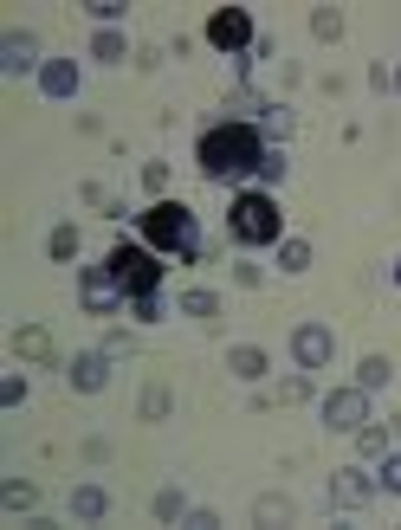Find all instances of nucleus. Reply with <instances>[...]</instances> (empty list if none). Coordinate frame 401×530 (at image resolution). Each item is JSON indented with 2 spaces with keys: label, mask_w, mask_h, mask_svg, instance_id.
I'll list each match as a JSON object with an SVG mask.
<instances>
[{
  "label": "nucleus",
  "mask_w": 401,
  "mask_h": 530,
  "mask_svg": "<svg viewBox=\"0 0 401 530\" xmlns=\"http://www.w3.org/2000/svg\"><path fill=\"white\" fill-rule=\"evenodd\" d=\"M311 33H317V39H344V14H337V7H317V14H311Z\"/></svg>",
  "instance_id": "nucleus-25"
},
{
  "label": "nucleus",
  "mask_w": 401,
  "mask_h": 530,
  "mask_svg": "<svg viewBox=\"0 0 401 530\" xmlns=\"http://www.w3.org/2000/svg\"><path fill=\"white\" fill-rule=\"evenodd\" d=\"M143 246L175 253V259H200V220L188 201H156L143 207Z\"/></svg>",
  "instance_id": "nucleus-3"
},
{
  "label": "nucleus",
  "mask_w": 401,
  "mask_h": 530,
  "mask_svg": "<svg viewBox=\"0 0 401 530\" xmlns=\"http://www.w3.org/2000/svg\"><path fill=\"white\" fill-rule=\"evenodd\" d=\"M369 421V389H337V395H324V427L330 433H356Z\"/></svg>",
  "instance_id": "nucleus-6"
},
{
  "label": "nucleus",
  "mask_w": 401,
  "mask_h": 530,
  "mask_svg": "<svg viewBox=\"0 0 401 530\" xmlns=\"http://www.w3.org/2000/svg\"><path fill=\"white\" fill-rule=\"evenodd\" d=\"M252 511H259V524H285V517H292V504H285V498H259Z\"/></svg>",
  "instance_id": "nucleus-30"
},
{
  "label": "nucleus",
  "mask_w": 401,
  "mask_h": 530,
  "mask_svg": "<svg viewBox=\"0 0 401 530\" xmlns=\"http://www.w3.org/2000/svg\"><path fill=\"white\" fill-rule=\"evenodd\" d=\"M39 91L46 98H72L78 91V58H46L39 65Z\"/></svg>",
  "instance_id": "nucleus-10"
},
{
  "label": "nucleus",
  "mask_w": 401,
  "mask_h": 530,
  "mask_svg": "<svg viewBox=\"0 0 401 530\" xmlns=\"http://www.w3.org/2000/svg\"><path fill=\"white\" fill-rule=\"evenodd\" d=\"M194 162H200V175L208 182H221V188H233V182H246V175H259V162H265V136L252 130V123H214L208 136L194 142Z\"/></svg>",
  "instance_id": "nucleus-1"
},
{
  "label": "nucleus",
  "mask_w": 401,
  "mask_h": 530,
  "mask_svg": "<svg viewBox=\"0 0 401 530\" xmlns=\"http://www.w3.org/2000/svg\"><path fill=\"white\" fill-rule=\"evenodd\" d=\"M181 317H194V324H221V297H214L208 285H188V291H181Z\"/></svg>",
  "instance_id": "nucleus-15"
},
{
  "label": "nucleus",
  "mask_w": 401,
  "mask_h": 530,
  "mask_svg": "<svg viewBox=\"0 0 401 530\" xmlns=\"http://www.w3.org/2000/svg\"><path fill=\"white\" fill-rule=\"evenodd\" d=\"M104 511H110V498H104L98 485H78V492H72V517L91 524V517H104Z\"/></svg>",
  "instance_id": "nucleus-18"
},
{
  "label": "nucleus",
  "mask_w": 401,
  "mask_h": 530,
  "mask_svg": "<svg viewBox=\"0 0 401 530\" xmlns=\"http://www.w3.org/2000/svg\"><path fill=\"white\" fill-rule=\"evenodd\" d=\"M279 401H311V382H304V369L292 375V382H279Z\"/></svg>",
  "instance_id": "nucleus-32"
},
{
  "label": "nucleus",
  "mask_w": 401,
  "mask_h": 530,
  "mask_svg": "<svg viewBox=\"0 0 401 530\" xmlns=\"http://www.w3.org/2000/svg\"><path fill=\"white\" fill-rule=\"evenodd\" d=\"M388 440H395L388 427H369V421L356 427V452H363V460H382V452H388Z\"/></svg>",
  "instance_id": "nucleus-20"
},
{
  "label": "nucleus",
  "mask_w": 401,
  "mask_h": 530,
  "mask_svg": "<svg viewBox=\"0 0 401 530\" xmlns=\"http://www.w3.org/2000/svg\"><path fill=\"white\" fill-rule=\"evenodd\" d=\"M162 291H149V297H129V317H137V324H162Z\"/></svg>",
  "instance_id": "nucleus-24"
},
{
  "label": "nucleus",
  "mask_w": 401,
  "mask_h": 530,
  "mask_svg": "<svg viewBox=\"0 0 401 530\" xmlns=\"http://www.w3.org/2000/svg\"><path fill=\"white\" fill-rule=\"evenodd\" d=\"M227 240H233L240 253H252V246H279V240H285V213H279V201L265 194V188L233 194V207H227Z\"/></svg>",
  "instance_id": "nucleus-2"
},
{
  "label": "nucleus",
  "mask_w": 401,
  "mask_h": 530,
  "mask_svg": "<svg viewBox=\"0 0 401 530\" xmlns=\"http://www.w3.org/2000/svg\"><path fill=\"white\" fill-rule=\"evenodd\" d=\"M0 52H7V71H33V65H46L39 58V33H7V39H0Z\"/></svg>",
  "instance_id": "nucleus-13"
},
{
  "label": "nucleus",
  "mask_w": 401,
  "mask_h": 530,
  "mask_svg": "<svg viewBox=\"0 0 401 530\" xmlns=\"http://www.w3.org/2000/svg\"><path fill=\"white\" fill-rule=\"evenodd\" d=\"M169 408H175V401H169V389H162V382H149V389H143V401H137V414H143V421H169Z\"/></svg>",
  "instance_id": "nucleus-22"
},
{
  "label": "nucleus",
  "mask_w": 401,
  "mask_h": 530,
  "mask_svg": "<svg viewBox=\"0 0 401 530\" xmlns=\"http://www.w3.org/2000/svg\"><path fill=\"white\" fill-rule=\"evenodd\" d=\"M208 46H214V52H246V46H259L252 14H246V7H214V14H208Z\"/></svg>",
  "instance_id": "nucleus-5"
},
{
  "label": "nucleus",
  "mask_w": 401,
  "mask_h": 530,
  "mask_svg": "<svg viewBox=\"0 0 401 530\" xmlns=\"http://www.w3.org/2000/svg\"><path fill=\"white\" fill-rule=\"evenodd\" d=\"M259 182H285V156H279V149H265V162H259Z\"/></svg>",
  "instance_id": "nucleus-33"
},
{
  "label": "nucleus",
  "mask_w": 401,
  "mask_h": 530,
  "mask_svg": "<svg viewBox=\"0 0 401 530\" xmlns=\"http://www.w3.org/2000/svg\"><path fill=\"white\" fill-rule=\"evenodd\" d=\"M117 297H123V291H117V285H110V272H104V265H91V272H85V278H78V305H85V311H91V317H104V311H110V305H117Z\"/></svg>",
  "instance_id": "nucleus-9"
},
{
  "label": "nucleus",
  "mask_w": 401,
  "mask_h": 530,
  "mask_svg": "<svg viewBox=\"0 0 401 530\" xmlns=\"http://www.w3.org/2000/svg\"><path fill=\"white\" fill-rule=\"evenodd\" d=\"M388 375H395V362H388V356H363V362H356V389H382Z\"/></svg>",
  "instance_id": "nucleus-19"
},
{
  "label": "nucleus",
  "mask_w": 401,
  "mask_h": 530,
  "mask_svg": "<svg viewBox=\"0 0 401 530\" xmlns=\"http://www.w3.org/2000/svg\"><path fill=\"white\" fill-rule=\"evenodd\" d=\"M227 369H233V382H265V349L259 343H233L227 349Z\"/></svg>",
  "instance_id": "nucleus-14"
},
{
  "label": "nucleus",
  "mask_w": 401,
  "mask_h": 530,
  "mask_svg": "<svg viewBox=\"0 0 401 530\" xmlns=\"http://www.w3.org/2000/svg\"><path fill=\"white\" fill-rule=\"evenodd\" d=\"M143 188H169V162H143Z\"/></svg>",
  "instance_id": "nucleus-35"
},
{
  "label": "nucleus",
  "mask_w": 401,
  "mask_h": 530,
  "mask_svg": "<svg viewBox=\"0 0 401 530\" xmlns=\"http://www.w3.org/2000/svg\"><path fill=\"white\" fill-rule=\"evenodd\" d=\"M369 498H375V485H369L363 473H350V466L330 479V504H337V511H356V504H369Z\"/></svg>",
  "instance_id": "nucleus-11"
},
{
  "label": "nucleus",
  "mask_w": 401,
  "mask_h": 530,
  "mask_svg": "<svg viewBox=\"0 0 401 530\" xmlns=\"http://www.w3.org/2000/svg\"><path fill=\"white\" fill-rule=\"evenodd\" d=\"M14 356H20V362H39V369H46V362L58 356V349H52V330H39V324H20V330H14Z\"/></svg>",
  "instance_id": "nucleus-12"
},
{
  "label": "nucleus",
  "mask_w": 401,
  "mask_h": 530,
  "mask_svg": "<svg viewBox=\"0 0 401 530\" xmlns=\"http://www.w3.org/2000/svg\"><path fill=\"white\" fill-rule=\"evenodd\" d=\"M388 498H401V452H382V479H375Z\"/></svg>",
  "instance_id": "nucleus-29"
},
{
  "label": "nucleus",
  "mask_w": 401,
  "mask_h": 530,
  "mask_svg": "<svg viewBox=\"0 0 401 530\" xmlns=\"http://www.w3.org/2000/svg\"><path fill=\"white\" fill-rule=\"evenodd\" d=\"M26 401V375H7V382H0V408H20Z\"/></svg>",
  "instance_id": "nucleus-31"
},
{
  "label": "nucleus",
  "mask_w": 401,
  "mask_h": 530,
  "mask_svg": "<svg viewBox=\"0 0 401 530\" xmlns=\"http://www.w3.org/2000/svg\"><path fill=\"white\" fill-rule=\"evenodd\" d=\"M52 259H78V226H52Z\"/></svg>",
  "instance_id": "nucleus-26"
},
{
  "label": "nucleus",
  "mask_w": 401,
  "mask_h": 530,
  "mask_svg": "<svg viewBox=\"0 0 401 530\" xmlns=\"http://www.w3.org/2000/svg\"><path fill=\"white\" fill-rule=\"evenodd\" d=\"M65 382H72L78 395H104V389H110V356H98V349L72 356V369H65Z\"/></svg>",
  "instance_id": "nucleus-8"
},
{
  "label": "nucleus",
  "mask_w": 401,
  "mask_h": 530,
  "mask_svg": "<svg viewBox=\"0 0 401 530\" xmlns=\"http://www.w3.org/2000/svg\"><path fill=\"white\" fill-rule=\"evenodd\" d=\"M388 278H395V285H401V259H395V265H388Z\"/></svg>",
  "instance_id": "nucleus-37"
},
{
  "label": "nucleus",
  "mask_w": 401,
  "mask_h": 530,
  "mask_svg": "<svg viewBox=\"0 0 401 530\" xmlns=\"http://www.w3.org/2000/svg\"><path fill=\"white\" fill-rule=\"evenodd\" d=\"M123 14H129V0H91V20H98V33H104V26H117Z\"/></svg>",
  "instance_id": "nucleus-28"
},
{
  "label": "nucleus",
  "mask_w": 401,
  "mask_h": 530,
  "mask_svg": "<svg viewBox=\"0 0 401 530\" xmlns=\"http://www.w3.org/2000/svg\"><path fill=\"white\" fill-rule=\"evenodd\" d=\"M91 58H98V65H123V58H129V39H123L117 26H104V33L91 39Z\"/></svg>",
  "instance_id": "nucleus-16"
},
{
  "label": "nucleus",
  "mask_w": 401,
  "mask_h": 530,
  "mask_svg": "<svg viewBox=\"0 0 401 530\" xmlns=\"http://www.w3.org/2000/svg\"><path fill=\"white\" fill-rule=\"evenodd\" d=\"M156 517H162V524H175V517H188V498H181L175 485H169V492H156Z\"/></svg>",
  "instance_id": "nucleus-27"
},
{
  "label": "nucleus",
  "mask_w": 401,
  "mask_h": 530,
  "mask_svg": "<svg viewBox=\"0 0 401 530\" xmlns=\"http://www.w3.org/2000/svg\"><path fill=\"white\" fill-rule=\"evenodd\" d=\"M279 272H311V240H279Z\"/></svg>",
  "instance_id": "nucleus-17"
},
{
  "label": "nucleus",
  "mask_w": 401,
  "mask_h": 530,
  "mask_svg": "<svg viewBox=\"0 0 401 530\" xmlns=\"http://www.w3.org/2000/svg\"><path fill=\"white\" fill-rule=\"evenodd\" d=\"M233 285H246V291H252V285H265V272H259L252 259H240V265H233Z\"/></svg>",
  "instance_id": "nucleus-34"
},
{
  "label": "nucleus",
  "mask_w": 401,
  "mask_h": 530,
  "mask_svg": "<svg viewBox=\"0 0 401 530\" xmlns=\"http://www.w3.org/2000/svg\"><path fill=\"white\" fill-rule=\"evenodd\" d=\"M395 91H401V71H395Z\"/></svg>",
  "instance_id": "nucleus-38"
},
{
  "label": "nucleus",
  "mask_w": 401,
  "mask_h": 530,
  "mask_svg": "<svg viewBox=\"0 0 401 530\" xmlns=\"http://www.w3.org/2000/svg\"><path fill=\"white\" fill-rule=\"evenodd\" d=\"M0 504H7V511L20 517V511H33V504H39V492H33L26 479H7V485H0Z\"/></svg>",
  "instance_id": "nucleus-21"
},
{
  "label": "nucleus",
  "mask_w": 401,
  "mask_h": 530,
  "mask_svg": "<svg viewBox=\"0 0 401 530\" xmlns=\"http://www.w3.org/2000/svg\"><path fill=\"white\" fill-rule=\"evenodd\" d=\"M292 356H298V369H324L330 356H337V337H330L324 324H298L292 330Z\"/></svg>",
  "instance_id": "nucleus-7"
},
{
  "label": "nucleus",
  "mask_w": 401,
  "mask_h": 530,
  "mask_svg": "<svg viewBox=\"0 0 401 530\" xmlns=\"http://www.w3.org/2000/svg\"><path fill=\"white\" fill-rule=\"evenodd\" d=\"M388 433H395V440H401V414H395V421H388Z\"/></svg>",
  "instance_id": "nucleus-36"
},
{
  "label": "nucleus",
  "mask_w": 401,
  "mask_h": 530,
  "mask_svg": "<svg viewBox=\"0 0 401 530\" xmlns=\"http://www.w3.org/2000/svg\"><path fill=\"white\" fill-rule=\"evenodd\" d=\"M85 207H98V213H123V201H117V188H104V182H85Z\"/></svg>",
  "instance_id": "nucleus-23"
},
{
  "label": "nucleus",
  "mask_w": 401,
  "mask_h": 530,
  "mask_svg": "<svg viewBox=\"0 0 401 530\" xmlns=\"http://www.w3.org/2000/svg\"><path fill=\"white\" fill-rule=\"evenodd\" d=\"M104 272H110V285H117L123 297L162 291V259H156V246H143V240H117L110 259H104Z\"/></svg>",
  "instance_id": "nucleus-4"
}]
</instances>
